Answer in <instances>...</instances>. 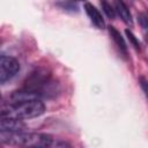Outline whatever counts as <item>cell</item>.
Instances as JSON below:
<instances>
[{
    "instance_id": "cell-1",
    "label": "cell",
    "mask_w": 148,
    "mask_h": 148,
    "mask_svg": "<svg viewBox=\"0 0 148 148\" xmlns=\"http://www.w3.org/2000/svg\"><path fill=\"white\" fill-rule=\"evenodd\" d=\"M0 141L8 146L21 147H69L71 145L60 139L45 133H25V132H1Z\"/></svg>"
},
{
    "instance_id": "cell-2",
    "label": "cell",
    "mask_w": 148,
    "mask_h": 148,
    "mask_svg": "<svg viewBox=\"0 0 148 148\" xmlns=\"http://www.w3.org/2000/svg\"><path fill=\"white\" fill-rule=\"evenodd\" d=\"M23 89L46 98H53L60 91L59 83L52 80L51 72L45 67H39L32 71L25 79Z\"/></svg>"
},
{
    "instance_id": "cell-3",
    "label": "cell",
    "mask_w": 148,
    "mask_h": 148,
    "mask_svg": "<svg viewBox=\"0 0 148 148\" xmlns=\"http://www.w3.org/2000/svg\"><path fill=\"white\" fill-rule=\"evenodd\" d=\"M45 112V104L39 99H28L22 102H5L1 106V117H12L21 120L32 119Z\"/></svg>"
},
{
    "instance_id": "cell-4",
    "label": "cell",
    "mask_w": 148,
    "mask_h": 148,
    "mask_svg": "<svg viewBox=\"0 0 148 148\" xmlns=\"http://www.w3.org/2000/svg\"><path fill=\"white\" fill-rule=\"evenodd\" d=\"M20 71V62L9 56L0 57V82L3 84L14 77Z\"/></svg>"
},
{
    "instance_id": "cell-5",
    "label": "cell",
    "mask_w": 148,
    "mask_h": 148,
    "mask_svg": "<svg viewBox=\"0 0 148 148\" xmlns=\"http://www.w3.org/2000/svg\"><path fill=\"white\" fill-rule=\"evenodd\" d=\"M25 125L21 119L12 117H1L0 131L1 132H24Z\"/></svg>"
},
{
    "instance_id": "cell-6",
    "label": "cell",
    "mask_w": 148,
    "mask_h": 148,
    "mask_svg": "<svg viewBox=\"0 0 148 148\" xmlns=\"http://www.w3.org/2000/svg\"><path fill=\"white\" fill-rule=\"evenodd\" d=\"M84 10L88 15V17L90 18V21L92 22V24L96 25V28L98 29H104L105 28V22L104 18L102 16V14L99 13V10L90 2H86L84 3Z\"/></svg>"
},
{
    "instance_id": "cell-7",
    "label": "cell",
    "mask_w": 148,
    "mask_h": 148,
    "mask_svg": "<svg viewBox=\"0 0 148 148\" xmlns=\"http://www.w3.org/2000/svg\"><path fill=\"white\" fill-rule=\"evenodd\" d=\"M114 10L118 14V16L123 20L124 23H126L127 25L132 27L133 25V17L132 14L128 9V7L126 6V3L123 0H114Z\"/></svg>"
},
{
    "instance_id": "cell-8",
    "label": "cell",
    "mask_w": 148,
    "mask_h": 148,
    "mask_svg": "<svg viewBox=\"0 0 148 148\" xmlns=\"http://www.w3.org/2000/svg\"><path fill=\"white\" fill-rule=\"evenodd\" d=\"M108 30H109V34H110L111 39L114 42V44H116V46L119 49L120 53H123V54L126 57V56H127V46H126L125 39L123 38L121 34H120L113 25H109V27H108Z\"/></svg>"
},
{
    "instance_id": "cell-9",
    "label": "cell",
    "mask_w": 148,
    "mask_h": 148,
    "mask_svg": "<svg viewBox=\"0 0 148 148\" xmlns=\"http://www.w3.org/2000/svg\"><path fill=\"white\" fill-rule=\"evenodd\" d=\"M101 5H102V9L104 10V13L106 14V16L109 17V18H111V20H113L114 17H116V10H114V7H112L108 1H105V0H103L102 2H101Z\"/></svg>"
},
{
    "instance_id": "cell-10",
    "label": "cell",
    "mask_w": 148,
    "mask_h": 148,
    "mask_svg": "<svg viewBox=\"0 0 148 148\" xmlns=\"http://www.w3.org/2000/svg\"><path fill=\"white\" fill-rule=\"evenodd\" d=\"M125 34H126L128 40L131 42V44L134 46V49H135V50H140V43H139L138 38L135 37V35H134L130 29H126V30H125Z\"/></svg>"
},
{
    "instance_id": "cell-11",
    "label": "cell",
    "mask_w": 148,
    "mask_h": 148,
    "mask_svg": "<svg viewBox=\"0 0 148 148\" xmlns=\"http://www.w3.org/2000/svg\"><path fill=\"white\" fill-rule=\"evenodd\" d=\"M140 86L146 95V97L148 98V81L145 79V77H140Z\"/></svg>"
},
{
    "instance_id": "cell-12",
    "label": "cell",
    "mask_w": 148,
    "mask_h": 148,
    "mask_svg": "<svg viewBox=\"0 0 148 148\" xmlns=\"http://www.w3.org/2000/svg\"><path fill=\"white\" fill-rule=\"evenodd\" d=\"M145 37H146V40L148 43V30H146V34H145Z\"/></svg>"
},
{
    "instance_id": "cell-13",
    "label": "cell",
    "mask_w": 148,
    "mask_h": 148,
    "mask_svg": "<svg viewBox=\"0 0 148 148\" xmlns=\"http://www.w3.org/2000/svg\"><path fill=\"white\" fill-rule=\"evenodd\" d=\"M75 1H84V0H75Z\"/></svg>"
}]
</instances>
